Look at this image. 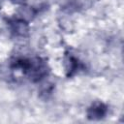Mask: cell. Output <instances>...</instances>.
<instances>
[{"label": "cell", "mask_w": 124, "mask_h": 124, "mask_svg": "<svg viewBox=\"0 0 124 124\" xmlns=\"http://www.w3.org/2000/svg\"><path fill=\"white\" fill-rule=\"evenodd\" d=\"M105 113H106V108L103 104H96L93 107H91L88 110L89 118H93V119L101 118L105 115Z\"/></svg>", "instance_id": "cell-1"}, {"label": "cell", "mask_w": 124, "mask_h": 124, "mask_svg": "<svg viewBox=\"0 0 124 124\" xmlns=\"http://www.w3.org/2000/svg\"><path fill=\"white\" fill-rule=\"evenodd\" d=\"M13 29H14V31H15L16 34H18V35H24V34H26L27 31H28L27 24H26L23 20H16V22H14Z\"/></svg>", "instance_id": "cell-2"}, {"label": "cell", "mask_w": 124, "mask_h": 124, "mask_svg": "<svg viewBox=\"0 0 124 124\" xmlns=\"http://www.w3.org/2000/svg\"><path fill=\"white\" fill-rule=\"evenodd\" d=\"M12 1H14V2H16V3H20V2H22L23 0H12Z\"/></svg>", "instance_id": "cell-3"}]
</instances>
